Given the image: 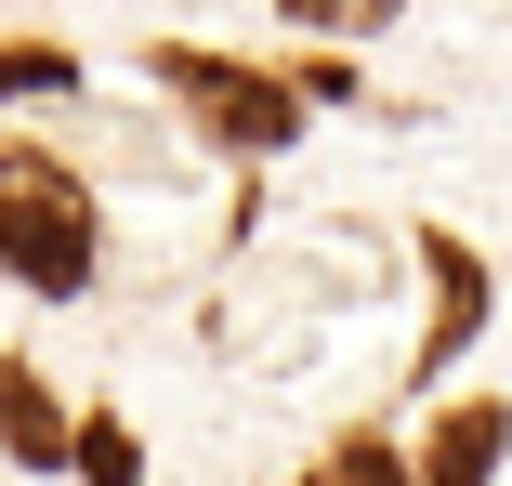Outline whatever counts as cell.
<instances>
[{
  "mask_svg": "<svg viewBox=\"0 0 512 486\" xmlns=\"http://www.w3.org/2000/svg\"><path fill=\"white\" fill-rule=\"evenodd\" d=\"M0 276L40 289V303H79L92 289V184L40 145L0 158Z\"/></svg>",
  "mask_w": 512,
  "mask_h": 486,
  "instance_id": "6da1fadb",
  "label": "cell"
},
{
  "mask_svg": "<svg viewBox=\"0 0 512 486\" xmlns=\"http://www.w3.org/2000/svg\"><path fill=\"white\" fill-rule=\"evenodd\" d=\"M145 79H171V106L211 132V145H237V158H276L302 132V79L289 66H224V53H197V40H158Z\"/></svg>",
  "mask_w": 512,
  "mask_h": 486,
  "instance_id": "7a4b0ae2",
  "label": "cell"
},
{
  "mask_svg": "<svg viewBox=\"0 0 512 486\" xmlns=\"http://www.w3.org/2000/svg\"><path fill=\"white\" fill-rule=\"evenodd\" d=\"M421 263H434V329H421V381H447L460 368V342L486 329V263L447 237V224H421Z\"/></svg>",
  "mask_w": 512,
  "mask_h": 486,
  "instance_id": "3957f363",
  "label": "cell"
},
{
  "mask_svg": "<svg viewBox=\"0 0 512 486\" xmlns=\"http://www.w3.org/2000/svg\"><path fill=\"white\" fill-rule=\"evenodd\" d=\"M499 447H512V408H499V395H460V408L421 434V486H486Z\"/></svg>",
  "mask_w": 512,
  "mask_h": 486,
  "instance_id": "277c9868",
  "label": "cell"
},
{
  "mask_svg": "<svg viewBox=\"0 0 512 486\" xmlns=\"http://www.w3.org/2000/svg\"><path fill=\"white\" fill-rule=\"evenodd\" d=\"M0 447H14L27 473H53V460H79V421H66V395H53L40 368H14V355H0Z\"/></svg>",
  "mask_w": 512,
  "mask_h": 486,
  "instance_id": "5b68a950",
  "label": "cell"
},
{
  "mask_svg": "<svg viewBox=\"0 0 512 486\" xmlns=\"http://www.w3.org/2000/svg\"><path fill=\"white\" fill-rule=\"evenodd\" d=\"M79 473H92V486H145V447H132L119 408H92V421H79Z\"/></svg>",
  "mask_w": 512,
  "mask_h": 486,
  "instance_id": "8992f818",
  "label": "cell"
},
{
  "mask_svg": "<svg viewBox=\"0 0 512 486\" xmlns=\"http://www.w3.org/2000/svg\"><path fill=\"white\" fill-rule=\"evenodd\" d=\"M79 79V53H53V40H0V106L14 92H66Z\"/></svg>",
  "mask_w": 512,
  "mask_h": 486,
  "instance_id": "52a82bcc",
  "label": "cell"
},
{
  "mask_svg": "<svg viewBox=\"0 0 512 486\" xmlns=\"http://www.w3.org/2000/svg\"><path fill=\"white\" fill-rule=\"evenodd\" d=\"M302 486H407V460H394L381 434H355V447H329V460L302 473Z\"/></svg>",
  "mask_w": 512,
  "mask_h": 486,
  "instance_id": "ba28073f",
  "label": "cell"
},
{
  "mask_svg": "<svg viewBox=\"0 0 512 486\" xmlns=\"http://www.w3.org/2000/svg\"><path fill=\"white\" fill-rule=\"evenodd\" d=\"M289 14H302V27H381L394 0H289Z\"/></svg>",
  "mask_w": 512,
  "mask_h": 486,
  "instance_id": "9c48e42d",
  "label": "cell"
}]
</instances>
